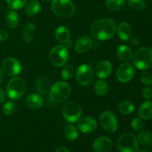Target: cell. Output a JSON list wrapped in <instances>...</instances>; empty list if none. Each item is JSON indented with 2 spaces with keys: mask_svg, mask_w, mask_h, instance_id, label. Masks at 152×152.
I'll return each instance as SVG.
<instances>
[{
  "mask_svg": "<svg viewBox=\"0 0 152 152\" xmlns=\"http://www.w3.org/2000/svg\"><path fill=\"white\" fill-rule=\"evenodd\" d=\"M117 24L110 18H103L95 21L91 25L92 37L96 40L105 41L112 38L117 32Z\"/></svg>",
  "mask_w": 152,
  "mask_h": 152,
  "instance_id": "obj_1",
  "label": "cell"
},
{
  "mask_svg": "<svg viewBox=\"0 0 152 152\" xmlns=\"http://www.w3.org/2000/svg\"><path fill=\"white\" fill-rule=\"evenodd\" d=\"M133 63L140 70L148 69L152 65V49L148 47L138 48L133 54Z\"/></svg>",
  "mask_w": 152,
  "mask_h": 152,
  "instance_id": "obj_2",
  "label": "cell"
},
{
  "mask_svg": "<svg viewBox=\"0 0 152 152\" xmlns=\"http://www.w3.org/2000/svg\"><path fill=\"white\" fill-rule=\"evenodd\" d=\"M71 92L70 85L63 81L56 82L49 91L50 99L56 103H61L68 99L71 95Z\"/></svg>",
  "mask_w": 152,
  "mask_h": 152,
  "instance_id": "obj_3",
  "label": "cell"
},
{
  "mask_svg": "<svg viewBox=\"0 0 152 152\" xmlns=\"http://www.w3.org/2000/svg\"><path fill=\"white\" fill-rule=\"evenodd\" d=\"M51 9L56 16L62 18L71 17L76 10L71 0H53Z\"/></svg>",
  "mask_w": 152,
  "mask_h": 152,
  "instance_id": "obj_4",
  "label": "cell"
},
{
  "mask_svg": "<svg viewBox=\"0 0 152 152\" xmlns=\"http://www.w3.org/2000/svg\"><path fill=\"white\" fill-rule=\"evenodd\" d=\"M26 90V83L20 77H13L7 85V94L9 98L18 99L22 96Z\"/></svg>",
  "mask_w": 152,
  "mask_h": 152,
  "instance_id": "obj_5",
  "label": "cell"
},
{
  "mask_svg": "<svg viewBox=\"0 0 152 152\" xmlns=\"http://www.w3.org/2000/svg\"><path fill=\"white\" fill-rule=\"evenodd\" d=\"M50 61L54 66H64L68 62L69 53L67 48L64 45H56L50 50L49 54Z\"/></svg>",
  "mask_w": 152,
  "mask_h": 152,
  "instance_id": "obj_6",
  "label": "cell"
},
{
  "mask_svg": "<svg viewBox=\"0 0 152 152\" xmlns=\"http://www.w3.org/2000/svg\"><path fill=\"white\" fill-rule=\"evenodd\" d=\"M117 145L120 152H136L138 141L133 134L125 133L119 137Z\"/></svg>",
  "mask_w": 152,
  "mask_h": 152,
  "instance_id": "obj_7",
  "label": "cell"
},
{
  "mask_svg": "<svg viewBox=\"0 0 152 152\" xmlns=\"http://www.w3.org/2000/svg\"><path fill=\"white\" fill-rule=\"evenodd\" d=\"M83 114V109L78 103L75 102H68L62 107V115L68 123L78 121Z\"/></svg>",
  "mask_w": 152,
  "mask_h": 152,
  "instance_id": "obj_8",
  "label": "cell"
},
{
  "mask_svg": "<svg viewBox=\"0 0 152 152\" xmlns=\"http://www.w3.org/2000/svg\"><path fill=\"white\" fill-rule=\"evenodd\" d=\"M99 122L104 130L109 133H114L118 129V121L114 113L105 111L101 114Z\"/></svg>",
  "mask_w": 152,
  "mask_h": 152,
  "instance_id": "obj_9",
  "label": "cell"
},
{
  "mask_svg": "<svg viewBox=\"0 0 152 152\" xmlns=\"http://www.w3.org/2000/svg\"><path fill=\"white\" fill-rule=\"evenodd\" d=\"M76 77L79 84L86 86L91 83L94 79V71L91 67L87 64L81 65L77 69Z\"/></svg>",
  "mask_w": 152,
  "mask_h": 152,
  "instance_id": "obj_10",
  "label": "cell"
},
{
  "mask_svg": "<svg viewBox=\"0 0 152 152\" xmlns=\"http://www.w3.org/2000/svg\"><path fill=\"white\" fill-rule=\"evenodd\" d=\"M22 66L19 60L13 57L6 58L1 65L3 73L8 77H16L21 72Z\"/></svg>",
  "mask_w": 152,
  "mask_h": 152,
  "instance_id": "obj_11",
  "label": "cell"
},
{
  "mask_svg": "<svg viewBox=\"0 0 152 152\" xmlns=\"http://www.w3.org/2000/svg\"><path fill=\"white\" fill-rule=\"evenodd\" d=\"M135 69L133 65L130 63H123L119 66L117 71V78L120 83H126L133 79Z\"/></svg>",
  "mask_w": 152,
  "mask_h": 152,
  "instance_id": "obj_12",
  "label": "cell"
},
{
  "mask_svg": "<svg viewBox=\"0 0 152 152\" xmlns=\"http://www.w3.org/2000/svg\"><path fill=\"white\" fill-rule=\"evenodd\" d=\"M97 122L91 117H84L80 118L78 122L79 129L83 133L90 134L96 131L97 129Z\"/></svg>",
  "mask_w": 152,
  "mask_h": 152,
  "instance_id": "obj_13",
  "label": "cell"
},
{
  "mask_svg": "<svg viewBox=\"0 0 152 152\" xmlns=\"http://www.w3.org/2000/svg\"><path fill=\"white\" fill-rule=\"evenodd\" d=\"M112 146V140L108 137H99L93 142V148L96 152H109Z\"/></svg>",
  "mask_w": 152,
  "mask_h": 152,
  "instance_id": "obj_14",
  "label": "cell"
},
{
  "mask_svg": "<svg viewBox=\"0 0 152 152\" xmlns=\"http://www.w3.org/2000/svg\"><path fill=\"white\" fill-rule=\"evenodd\" d=\"M95 74L100 79H105L112 72V65L108 60H102L98 62L94 68Z\"/></svg>",
  "mask_w": 152,
  "mask_h": 152,
  "instance_id": "obj_15",
  "label": "cell"
},
{
  "mask_svg": "<svg viewBox=\"0 0 152 152\" xmlns=\"http://www.w3.org/2000/svg\"><path fill=\"white\" fill-rule=\"evenodd\" d=\"M93 39L88 36L81 37L75 44V50L78 53H84L91 50L93 46Z\"/></svg>",
  "mask_w": 152,
  "mask_h": 152,
  "instance_id": "obj_16",
  "label": "cell"
},
{
  "mask_svg": "<svg viewBox=\"0 0 152 152\" xmlns=\"http://www.w3.org/2000/svg\"><path fill=\"white\" fill-rule=\"evenodd\" d=\"M26 105L32 110H38L42 106L43 99L42 97L38 94H31L27 96L25 99Z\"/></svg>",
  "mask_w": 152,
  "mask_h": 152,
  "instance_id": "obj_17",
  "label": "cell"
},
{
  "mask_svg": "<svg viewBox=\"0 0 152 152\" xmlns=\"http://www.w3.org/2000/svg\"><path fill=\"white\" fill-rule=\"evenodd\" d=\"M56 39L61 44H67L70 41L71 31L66 26H59L55 33Z\"/></svg>",
  "mask_w": 152,
  "mask_h": 152,
  "instance_id": "obj_18",
  "label": "cell"
},
{
  "mask_svg": "<svg viewBox=\"0 0 152 152\" xmlns=\"http://www.w3.org/2000/svg\"><path fill=\"white\" fill-rule=\"evenodd\" d=\"M117 31L120 39L124 42L129 41L131 37H132V31L131 25L129 23H127V22H121L118 25Z\"/></svg>",
  "mask_w": 152,
  "mask_h": 152,
  "instance_id": "obj_19",
  "label": "cell"
},
{
  "mask_svg": "<svg viewBox=\"0 0 152 152\" xmlns=\"http://www.w3.org/2000/svg\"><path fill=\"white\" fill-rule=\"evenodd\" d=\"M117 54L119 59L123 62H129L133 58V53L132 49L127 45H121L117 49Z\"/></svg>",
  "mask_w": 152,
  "mask_h": 152,
  "instance_id": "obj_20",
  "label": "cell"
},
{
  "mask_svg": "<svg viewBox=\"0 0 152 152\" xmlns=\"http://www.w3.org/2000/svg\"><path fill=\"white\" fill-rule=\"evenodd\" d=\"M139 116L142 120H148L152 118V102L147 100L140 105L139 108Z\"/></svg>",
  "mask_w": 152,
  "mask_h": 152,
  "instance_id": "obj_21",
  "label": "cell"
},
{
  "mask_svg": "<svg viewBox=\"0 0 152 152\" xmlns=\"http://www.w3.org/2000/svg\"><path fill=\"white\" fill-rule=\"evenodd\" d=\"M138 141L141 145L147 148L152 147V133L148 131H142L138 135Z\"/></svg>",
  "mask_w": 152,
  "mask_h": 152,
  "instance_id": "obj_22",
  "label": "cell"
},
{
  "mask_svg": "<svg viewBox=\"0 0 152 152\" xmlns=\"http://www.w3.org/2000/svg\"><path fill=\"white\" fill-rule=\"evenodd\" d=\"M41 5L37 0H31L25 4V13L29 16H33L40 11Z\"/></svg>",
  "mask_w": 152,
  "mask_h": 152,
  "instance_id": "obj_23",
  "label": "cell"
},
{
  "mask_svg": "<svg viewBox=\"0 0 152 152\" xmlns=\"http://www.w3.org/2000/svg\"><path fill=\"white\" fill-rule=\"evenodd\" d=\"M50 88V80L48 77H42L39 79L37 83V90L41 94L45 95L48 93Z\"/></svg>",
  "mask_w": 152,
  "mask_h": 152,
  "instance_id": "obj_24",
  "label": "cell"
},
{
  "mask_svg": "<svg viewBox=\"0 0 152 152\" xmlns=\"http://www.w3.org/2000/svg\"><path fill=\"white\" fill-rule=\"evenodd\" d=\"M105 4L107 8L111 11H120L125 7L126 0H107Z\"/></svg>",
  "mask_w": 152,
  "mask_h": 152,
  "instance_id": "obj_25",
  "label": "cell"
},
{
  "mask_svg": "<svg viewBox=\"0 0 152 152\" xmlns=\"http://www.w3.org/2000/svg\"><path fill=\"white\" fill-rule=\"evenodd\" d=\"M19 15L16 12L12 11L8 12L6 16V22H7V26L11 29H14L19 25Z\"/></svg>",
  "mask_w": 152,
  "mask_h": 152,
  "instance_id": "obj_26",
  "label": "cell"
},
{
  "mask_svg": "<svg viewBox=\"0 0 152 152\" xmlns=\"http://www.w3.org/2000/svg\"><path fill=\"white\" fill-rule=\"evenodd\" d=\"M118 110L121 114L129 115L132 114L134 111V105L133 103L128 100L122 101L118 105Z\"/></svg>",
  "mask_w": 152,
  "mask_h": 152,
  "instance_id": "obj_27",
  "label": "cell"
},
{
  "mask_svg": "<svg viewBox=\"0 0 152 152\" xmlns=\"http://www.w3.org/2000/svg\"><path fill=\"white\" fill-rule=\"evenodd\" d=\"M94 91L98 96H105L108 92V85L103 80H99L95 83Z\"/></svg>",
  "mask_w": 152,
  "mask_h": 152,
  "instance_id": "obj_28",
  "label": "cell"
},
{
  "mask_svg": "<svg viewBox=\"0 0 152 152\" xmlns=\"http://www.w3.org/2000/svg\"><path fill=\"white\" fill-rule=\"evenodd\" d=\"M64 134L68 140L74 141L78 137L79 132L75 126L72 125H68L64 129Z\"/></svg>",
  "mask_w": 152,
  "mask_h": 152,
  "instance_id": "obj_29",
  "label": "cell"
},
{
  "mask_svg": "<svg viewBox=\"0 0 152 152\" xmlns=\"http://www.w3.org/2000/svg\"><path fill=\"white\" fill-rule=\"evenodd\" d=\"M75 74V68L71 64H68V65H64L63 68L62 70V73L61 75L63 80H68L73 77V76Z\"/></svg>",
  "mask_w": 152,
  "mask_h": 152,
  "instance_id": "obj_30",
  "label": "cell"
},
{
  "mask_svg": "<svg viewBox=\"0 0 152 152\" xmlns=\"http://www.w3.org/2000/svg\"><path fill=\"white\" fill-rule=\"evenodd\" d=\"M127 2L131 8L137 11H142L145 8L144 0H127Z\"/></svg>",
  "mask_w": 152,
  "mask_h": 152,
  "instance_id": "obj_31",
  "label": "cell"
},
{
  "mask_svg": "<svg viewBox=\"0 0 152 152\" xmlns=\"http://www.w3.org/2000/svg\"><path fill=\"white\" fill-rule=\"evenodd\" d=\"M6 1L9 7L13 10L22 8L28 3V0H6Z\"/></svg>",
  "mask_w": 152,
  "mask_h": 152,
  "instance_id": "obj_32",
  "label": "cell"
},
{
  "mask_svg": "<svg viewBox=\"0 0 152 152\" xmlns=\"http://www.w3.org/2000/svg\"><path fill=\"white\" fill-rule=\"evenodd\" d=\"M2 111L5 115L10 116L14 114L16 111V106H15L14 102L12 101H7L4 104L2 107Z\"/></svg>",
  "mask_w": 152,
  "mask_h": 152,
  "instance_id": "obj_33",
  "label": "cell"
},
{
  "mask_svg": "<svg viewBox=\"0 0 152 152\" xmlns=\"http://www.w3.org/2000/svg\"><path fill=\"white\" fill-rule=\"evenodd\" d=\"M140 80L143 85L149 86L152 85V74L149 71H144L140 74Z\"/></svg>",
  "mask_w": 152,
  "mask_h": 152,
  "instance_id": "obj_34",
  "label": "cell"
},
{
  "mask_svg": "<svg viewBox=\"0 0 152 152\" xmlns=\"http://www.w3.org/2000/svg\"><path fill=\"white\" fill-rule=\"evenodd\" d=\"M132 127L135 131H140L143 129L144 123L141 118H134L132 121Z\"/></svg>",
  "mask_w": 152,
  "mask_h": 152,
  "instance_id": "obj_35",
  "label": "cell"
},
{
  "mask_svg": "<svg viewBox=\"0 0 152 152\" xmlns=\"http://www.w3.org/2000/svg\"><path fill=\"white\" fill-rule=\"evenodd\" d=\"M142 96L146 100H150L152 99V89L149 87H145L142 91Z\"/></svg>",
  "mask_w": 152,
  "mask_h": 152,
  "instance_id": "obj_36",
  "label": "cell"
},
{
  "mask_svg": "<svg viewBox=\"0 0 152 152\" xmlns=\"http://www.w3.org/2000/svg\"><path fill=\"white\" fill-rule=\"evenodd\" d=\"M22 39H24V41L27 43H31L33 41V37L30 32H28V31H26L25 29H24L23 33H22Z\"/></svg>",
  "mask_w": 152,
  "mask_h": 152,
  "instance_id": "obj_37",
  "label": "cell"
},
{
  "mask_svg": "<svg viewBox=\"0 0 152 152\" xmlns=\"http://www.w3.org/2000/svg\"><path fill=\"white\" fill-rule=\"evenodd\" d=\"M36 28H37V25H35L33 22H28V23L25 25V29L26 31H28V32H32V31H35Z\"/></svg>",
  "mask_w": 152,
  "mask_h": 152,
  "instance_id": "obj_38",
  "label": "cell"
},
{
  "mask_svg": "<svg viewBox=\"0 0 152 152\" xmlns=\"http://www.w3.org/2000/svg\"><path fill=\"white\" fill-rule=\"evenodd\" d=\"M8 38V33L4 30H0V42L5 41Z\"/></svg>",
  "mask_w": 152,
  "mask_h": 152,
  "instance_id": "obj_39",
  "label": "cell"
},
{
  "mask_svg": "<svg viewBox=\"0 0 152 152\" xmlns=\"http://www.w3.org/2000/svg\"><path fill=\"white\" fill-rule=\"evenodd\" d=\"M130 42L132 43V45H139L140 43V41L139 38H137V37H131L130 38Z\"/></svg>",
  "mask_w": 152,
  "mask_h": 152,
  "instance_id": "obj_40",
  "label": "cell"
},
{
  "mask_svg": "<svg viewBox=\"0 0 152 152\" xmlns=\"http://www.w3.org/2000/svg\"><path fill=\"white\" fill-rule=\"evenodd\" d=\"M6 99V93L3 89L0 88V103L4 102Z\"/></svg>",
  "mask_w": 152,
  "mask_h": 152,
  "instance_id": "obj_41",
  "label": "cell"
},
{
  "mask_svg": "<svg viewBox=\"0 0 152 152\" xmlns=\"http://www.w3.org/2000/svg\"><path fill=\"white\" fill-rule=\"evenodd\" d=\"M56 152H71L68 148L64 146H59L56 149Z\"/></svg>",
  "mask_w": 152,
  "mask_h": 152,
  "instance_id": "obj_42",
  "label": "cell"
},
{
  "mask_svg": "<svg viewBox=\"0 0 152 152\" xmlns=\"http://www.w3.org/2000/svg\"><path fill=\"white\" fill-rule=\"evenodd\" d=\"M3 80H4V73H3L1 68H0V85H1V83L3 82Z\"/></svg>",
  "mask_w": 152,
  "mask_h": 152,
  "instance_id": "obj_43",
  "label": "cell"
},
{
  "mask_svg": "<svg viewBox=\"0 0 152 152\" xmlns=\"http://www.w3.org/2000/svg\"><path fill=\"white\" fill-rule=\"evenodd\" d=\"M136 152H149L148 151V150L146 149H144V148H138V149L137 150Z\"/></svg>",
  "mask_w": 152,
  "mask_h": 152,
  "instance_id": "obj_44",
  "label": "cell"
},
{
  "mask_svg": "<svg viewBox=\"0 0 152 152\" xmlns=\"http://www.w3.org/2000/svg\"><path fill=\"white\" fill-rule=\"evenodd\" d=\"M45 1H50V0H45Z\"/></svg>",
  "mask_w": 152,
  "mask_h": 152,
  "instance_id": "obj_45",
  "label": "cell"
}]
</instances>
